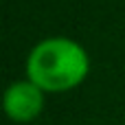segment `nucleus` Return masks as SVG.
<instances>
[{
    "mask_svg": "<svg viewBox=\"0 0 125 125\" xmlns=\"http://www.w3.org/2000/svg\"><path fill=\"white\" fill-rule=\"evenodd\" d=\"M90 70L88 53L70 37H48L26 57V77L44 92H64L79 86Z\"/></svg>",
    "mask_w": 125,
    "mask_h": 125,
    "instance_id": "1",
    "label": "nucleus"
},
{
    "mask_svg": "<svg viewBox=\"0 0 125 125\" xmlns=\"http://www.w3.org/2000/svg\"><path fill=\"white\" fill-rule=\"evenodd\" d=\"M4 112L11 121L26 123L33 121L44 108V90L37 88L33 81H13L4 90Z\"/></svg>",
    "mask_w": 125,
    "mask_h": 125,
    "instance_id": "2",
    "label": "nucleus"
}]
</instances>
